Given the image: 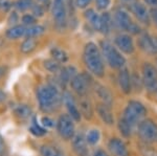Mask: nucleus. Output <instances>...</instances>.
<instances>
[{"label":"nucleus","mask_w":157,"mask_h":156,"mask_svg":"<svg viewBox=\"0 0 157 156\" xmlns=\"http://www.w3.org/2000/svg\"><path fill=\"white\" fill-rule=\"evenodd\" d=\"M37 99L40 109L45 113L52 112L60 106L63 97H61L58 87L52 84L40 86L37 90Z\"/></svg>","instance_id":"nucleus-1"},{"label":"nucleus","mask_w":157,"mask_h":156,"mask_svg":"<svg viewBox=\"0 0 157 156\" xmlns=\"http://www.w3.org/2000/svg\"><path fill=\"white\" fill-rule=\"evenodd\" d=\"M83 59L88 70L98 78H102L105 71L102 52L98 49L97 44L93 42H88L84 47Z\"/></svg>","instance_id":"nucleus-2"},{"label":"nucleus","mask_w":157,"mask_h":156,"mask_svg":"<svg viewBox=\"0 0 157 156\" xmlns=\"http://www.w3.org/2000/svg\"><path fill=\"white\" fill-rule=\"evenodd\" d=\"M101 47H102V52L105 57L106 61L110 67L115 69H121L124 68L126 64V59L124 56H121L120 50L113 46L107 40H104L101 42Z\"/></svg>","instance_id":"nucleus-3"},{"label":"nucleus","mask_w":157,"mask_h":156,"mask_svg":"<svg viewBox=\"0 0 157 156\" xmlns=\"http://www.w3.org/2000/svg\"><path fill=\"white\" fill-rule=\"evenodd\" d=\"M147 110L141 103L137 102V101H130L126 109L124 110L123 119L132 127H135L136 125L140 124V122H143Z\"/></svg>","instance_id":"nucleus-4"},{"label":"nucleus","mask_w":157,"mask_h":156,"mask_svg":"<svg viewBox=\"0 0 157 156\" xmlns=\"http://www.w3.org/2000/svg\"><path fill=\"white\" fill-rule=\"evenodd\" d=\"M67 4L66 0H54L52 6V14L56 27L60 31L65 29L67 25Z\"/></svg>","instance_id":"nucleus-5"},{"label":"nucleus","mask_w":157,"mask_h":156,"mask_svg":"<svg viewBox=\"0 0 157 156\" xmlns=\"http://www.w3.org/2000/svg\"><path fill=\"white\" fill-rule=\"evenodd\" d=\"M114 21L115 24L120 27L121 29L131 32V34H139L140 32V27L136 23H134L131 17L129 16L127 12L123 10H116L114 13Z\"/></svg>","instance_id":"nucleus-6"},{"label":"nucleus","mask_w":157,"mask_h":156,"mask_svg":"<svg viewBox=\"0 0 157 156\" xmlns=\"http://www.w3.org/2000/svg\"><path fill=\"white\" fill-rule=\"evenodd\" d=\"M70 85H71L73 91L78 97H86L91 89V86H92V80H91L90 75L85 74V72L78 74L70 81Z\"/></svg>","instance_id":"nucleus-7"},{"label":"nucleus","mask_w":157,"mask_h":156,"mask_svg":"<svg viewBox=\"0 0 157 156\" xmlns=\"http://www.w3.org/2000/svg\"><path fill=\"white\" fill-rule=\"evenodd\" d=\"M75 120L69 114H63L59 117L57 122V130L60 136L65 140L72 139L75 136Z\"/></svg>","instance_id":"nucleus-8"},{"label":"nucleus","mask_w":157,"mask_h":156,"mask_svg":"<svg viewBox=\"0 0 157 156\" xmlns=\"http://www.w3.org/2000/svg\"><path fill=\"white\" fill-rule=\"evenodd\" d=\"M138 135L145 143L157 142V125L152 120H144L138 125Z\"/></svg>","instance_id":"nucleus-9"},{"label":"nucleus","mask_w":157,"mask_h":156,"mask_svg":"<svg viewBox=\"0 0 157 156\" xmlns=\"http://www.w3.org/2000/svg\"><path fill=\"white\" fill-rule=\"evenodd\" d=\"M143 84L150 92L157 91V69L151 63L143 65Z\"/></svg>","instance_id":"nucleus-10"},{"label":"nucleus","mask_w":157,"mask_h":156,"mask_svg":"<svg viewBox=\"0 0 157 156\" xmlns=\"http://www.w3.org/2000/svg\"><path fill=\"white\" fill-rule=\"evenodd\" d=\"M115 45L121 51L125 52L127 55H131L134 52L135 46H134V42L133 39L131 38V36H129L127 34H121L117 35L114 39Z\"/></svg>","instance_id":"nucleus-11"},{"label":"nucleus","mask_w":157,"mask_h":156,"mask_svg":"<svg viewBox=\"0 0 157 156\" xmlns=\"http://www.w3.org/2000/svg\"><path fill=\"white\" fill-rule=\"evenodd\" d=\"M130 11L132 12V14L136 17V19L138 21H140L144 24H149L151 20L150 12L148 11V9L144 6L140 2L134 1L130 4Z\"/></svg>","instance_id":"nucleus-12"},{"label":"nucleus","mask_w":157,"mask_h":156,"mask_svg":"<svg viewBox=\"0 0 157 156\" xmlns=\"http://www.w3.org/2000/svg\"><path fill=\"white\" fill-rule=\"evenodd\" d=\"M62 97H63V102H64L65 106H66L68 110V114L72 117V120L75 122H80L82 114H81L80 109H78L77 104H75V101L73 99V97L69 92H65Z\"/></svg>","instance_id":"nucleus-13"},{"label":"nucleus","mask_w":157,"mask_h":156,"mask_svg":"<svg viewBox=\"0 0 157 156\" xmlns=\"http://www.w3.org/2000/svg\"><path fill=\"white\" fill-rule=\"evenodd\" d=\"M87 139L83 135V133H78L72 137L71 146L75 153L78 156H87L88 148H87Z\"/></svg>","instance_id":"nucleus-14"},{"label":"nucleus","mask_w":157,"mask_h":156,"mask_svg":"<svg viewBox=\"0 0 157 156\" xmlns=\"http://www.w3.org/2000/svg\"><path fill=\"white\" fill-rule=\"evenodd\" d=\"M108 150L113 156H129V151L125 143L120 138H112L108 143Z\"/></svg>","instance_id":"nucleus-15"},{"label":"nucleus","mask_w":157,"mask_h":156,"mask_svg":"<svg viewBox=\"0 0 157 156\" xmlns=\"http://www.w3.org/2000/svg\"><path fill=\"white\" fill-rule=\"evenodd\" d=\"M138 44L140 48L148 54H157V37H152L148 34H144L139 38Z\"/></svg>","instance_id":"nucleus-16"},{"label":"nucleus","mask_w":157,"mask_h":156,"mask_svg":"<svg viewBox=\"0 0 157 156\" xmlns=\"http://www.w3.org/2000/svg\"><path fill=\"white\" fill-rule=\"evenodd\" d=\"M131 77L129 74V71L127 68H121L120 69V74H118V85H120L121 91L124 93L128 94L131 92Z\"/></svg>","instance_id":"nucleus-17"},{"label":"nucleus","mask_w":157,"mask_h":156,"mask_svg":"<svg viewBox=\"0 0 157 156\" xmlns=\"http://www.w3.org/2000/svg\"><path fill=\"white\" fill-rule=\"evenodd\" d=\"M94 92L98 97V99L102 101L103 104L111 107L112 102H113V97L108 88H106L105 86H103V85H101V84H95L94 85Z\"/></svg>","instance_id":"nucleus-18"},{"label":"nucleus","mask_w":157,"mask_h":156,"mask_svg":"<svg viewBox=\"0 0 157 156\" xmlns=\"http://www.w3.org/2000/svg\"><path fill=\"white\" fill-rule=\"evenodd\" d=\"M97 112L98 116H100V119L105 124L112 125L114 123V117H113L112 111H111V107L103 104V103H100V104L97 105Z\"/></svg>","instance_id":"nucleus-19"},{"label":"nucleus","mask_w":157,"mask_h":156,"mask_svg":"<svg viewBox=\"0 0 157 156\" xmlns=\"http://www.w3.org/2000/svg\"><path fill=\"white\" fill-rule=\"evenodd\" d=\"M84 16L94 31L101 32V29H102V17H101L94 10L88 9L87 11L85 12Z\"/></svg>","instance_id":"nucleus-20"},{"label":"nucleus","mask_w":157,"mask_h":156,"mask_svg":"<svg viewBox=\"0 0 157 156\" xmlns=\"http://www.w3.org/2000/svg\"><path fill=\"white\" fill-rule=\"evenodd\" d=\"M80 112L85 119L90 120L93 116V107L91 101L86 97H80Z\"/></svg>","instance_id":"nucleus-21"},{"label":"nucleus","mask_w":157,"mask_h":156,"mask_svg":"<svg viewBox=\"0 0 157 156\" xmlns=\"http://www.w3.org/2000/svg\"><path fill=\"white\" fill-rule=\"evenodd\" d=\"M25 32H26V27L24 25H15V26L10 27L6 32V36L11 40H16L19 38L25 36Z\"/></svg>","instance_id":"nucleus-22"},{"label":"nucleus","mask_w":157,"mask_h":156,"mask_svg":"<svg viewBox=\"0 0 157 156\" xmlns=\"http://www.w3.org/2000/svg\"><path fill=\"white\" fill-rule=\"evenodd\" d=\"M37 45H38V42L35 38H26V39L22 42V44L20 45V50H21L22 54H25V55L30 54V52L36 49Z\"/></svg>","instance_id":"nucleus-23"},{"label":"nucleus","mask_w":157,"mask_h":156,"mask_svg":"<svg viewBox=\"0 0 157 156\" xmlns=\"http://www.w3.org/2000/svg\"><path fill=\"white\" fill-rule=\"evenodd\" d=\"M42 156H64L62 151L52 145H43L40 149Z\"/></svg>","instance_id":"nucleus-24"},{"label":"nucleus","mask_w":157,"mask_h":156,"mask_svg":"<svg viewBox=\"0 0 157 156\" xmlns=\"http://www.w3.org/2000/svg\"><path fill=\"white\" fill-rule=\"evenodd\" d=\"M50 55H52V59H55L59 63H65L68 60V55L66 54V51L60 47H52L50 49Z\"/></svg>","instance_id":"nucleus-25"},{"label":"nucleus","mask_w":157,"mask_h":156,"mask_svg":"<svg viewBox=\"0 0 157 156\" xmlns=\"http://www.w3.org/2000/svg\"><path fill=\"white\" fill-rule=\"evenodd\" d=\"M45 32V29L42 25H32L29 27H26V32H25V36L27 38H36L41 36L43 32Z\"/></svg>","instance_id":"nucleus-26"},{"label":"nucleus","mask_w":157,"mask_h":156,"mask_svg":"<svg viewBox=\"0 0 157 156\" xmlns=\"http://www.w3.org/2000/svg\"><path fill=\"white\" fill-rule=\"evenodd\" d=\"M118 130H120L121 134L123 135L124 137H130L131 134H132V126L130 124H128L125 120L121 117V119L118 120V124H117Z\"/></svg>","instance_id":"nucleus-27"},{"label":"nucleus","mask_w":157,"mask_h":156,"mask_svg":"<svg viewBox=\"0 0 157 156\" xmlns=\"http://www.w3.org/2000/svg\"><path fill=\"white\" fill-rule=\"evenodd\" d=\"M14 111H15V114L22 120L29 119L30 115H32V109H30L27 105H23V104L18 105V106L15 108Z\"/></svg>","instance_id":"nucleus-28"},{"label":"nucleus","mask_w":157,"mask_h":156,"mask_svg":"<svg viewBox=\"0 0 157 156\" xmlns=\"http://www.w3.org/2000/svg\"><path fill=\"white\" fill-rule=\"evenodd\" d=\"M101 17H102V29H101V32H103V34H109L110 32L111 25H112L111 16L109 15V13H104L103 15H101Z\"/></svg>","instance_id":"nucleus-29"},{"label":"nucleus","mask_w":157,"mask_h":156,"mask_svg":"<svg viewBox=\"0 0 157 156\" xmlns=\"http://www.w3.org/2000/svg\"><path fill=\"white\" fill-rule=\"evenodd\" d=\"M29 131L32 134H34L35 136H43V135L46 134V132H47L44 127H42V126H40L38 124L36 119L33 120V124L29 128Z\"/></svg>","instance_id":"nucleus-30"},{"label":"nucleus","mask_w":157,"mask_h":156,"mask_svg":"<svg viewBox=\"0 0 157 156\" xmlns=\"http://www.w3.org/2000/svg\"><path fill=\"white\" fill-rule=\"evenodd\" d=\"M44 67L46 68L48 71L50 72H54V74H56V72H59L61 70V65L60 63L58 61H56L55 59H48V60H45L44 61Z\"/></svg>","instance_id":"nucleus-31"},{"label":"nucleus","mask_w":157,"mask_h":156,"mask_svg":"<svg viewBox=\"0 0 157 156\" xmlns=\"http://www.w3.org/2000/svg\"><path fill=\"white\" fill-rule=\"evenodd\" d=\"M101 138V133L98 129H92L90 130L89 132L87 133V136H86V139H87V143L91 146L97 145Z\"/></svg>","instance_id":"nucleus-32"},{"label":"nucleus","mask_w":157,"mask_h":156,"mask_svg":"<svg viewBox=\"0 0 157 156\" xmlns=\"http://www.w3.org/2000/svg\"><path fill=\"white\" fill-rule=\"evenodd\" d=\"M34 3H33L32 0H17L15 2V7L16 10H18L20 12H24L29 9H32Z\"/></svg>","instance_id":"nucleus-33"},{"label":"nucleus","mask_w":157,"mask_h":156,"mask_svg":"<svg viewBox=\"0 0 157 156\" xmlns=\"http://www.w3.org/2000/svg\"><path fill=\"white\" fill-rule=\"evenodd\" d=\"M21 21H22V25L29 27V26H32V25L36 24L37 18L33 14H25V15L22 16Z\"/></svg>","instance_id":"nucleus-34"},{"label":"nucleus","mask_w":157,"mask_h":156,"mask_svg":"<svg viewBox=\"0 0 157 156\" xmlns=\"http://www.w3.org/2000/svg\"><path fill=\"white\" fill-rule=\"evenodd\" d=\"M45 13V7L42 4H34L32 7V14L34 15L36 18H40V17L44 16Z\"/></svg>","instance_id":"nucleus-35"},{"label":"nucleus","mask_w":157,"mask_h":156,"mask_svg":"<svg viewBox=\"0 0 157 156\" xmlns=\"http://www.w3.org/2000/svg\"><path fill=\"white\" fill-rule=\"evenodd\" d=\"M19 22V15L18 13L16 11L12 12L11 14L9 15V18H7V24L10 25V26H15V25H18L17 23Z\"/></svg>","instance_id":"nucleus-36"},{"label":"nucleus","mask_w":157,"mask_h":156,"mask_svg":"<svg viewBox=\"0 0 157 156\" xmlns=\"http://www.w3.org/2000/svg\"><path fill=\"white\" fill-rule=\"evenodd\" d=\"M94 1L95 4H97V7L101 11H105L110 6V0H94Z\"/></svg>","instance_id":"nucleus-37"},{"label":"nucleus","mask_w":157,"mask_h":156,"mask_svg":"<svg viewBox=\"0 0 157 156\" xmlns=\"http://www.w3.org/2000/svg\"><path fill=\"white\" fill-rule=\"evenodd\" d=\"M13 3L10 0H0V9L3 10L4 12H9L12 9Z\"/></svg>","instance_id":"nucleus-38"},{"label":"nucleus","mask_w":157,"mask_h":156,"mask_svg":"<svg viewBox=\"0 0 157 156\" xmlns=\"http://www.w3.org/2000/svg\"><path fill=\"white\" fill-rule=\"evenodd\" d=\"M41 123L44 128H52V127H54V125H55L54 120L48 116H43L41 120Z\"/></svg>","instance_id":"nucleus-39"},{"label":"nucleus","mask_w":157,"mask_h":156,"mask_svg":"<svg viewBox=\"0 0 157 156\" xmlns=\"http://www.w3.org/2000/svg\"><path fill=\"white\" fill-rule=\"evenodd\" d=\"M91 0H75V4L80 9H86L90 4Z\"/></svg>","instance_id":"nucleus-40"},{"label":"nucleus","mask_w":157,"mask_h":156,"mask_svg":"<svg viewBox=\"0 0 157 156\" xmlns=\"http://www.w3.org/2000/svg\"><path fill=\"white\" fill-rule=\"evenodd\" d=\"M150 16L151 19L153 20V22L157 26V7H153V9L150 10Z\"/></svg>","instance_id":"nucleus-41"},{"label":"nucleus","mask_w":157,"mask_h":156,"mask_svg":"<svg viewBox=\"0 0 157 156\" xmlns=\"http://www.w3.org/2000/svg\"><path fill=\"white\" fill-rule=\"evenodd\" d=\"M147 6H149L151 9L153 7H157V0H144Z\"/></svg>","instance_id":"nucleus-42"},{"label":"nucleus","mask_w":157,"mask_h":156,"mask_svg":"<svg viewBox=\"0 0 157 156\" xmlns=\"http://www.w3.org/2000/svg\"><path fill=\"white\" fill-rule=\"evenodd\" d=\"M93 156H108L107 153L105 152L104 150H97L94 152V154H93Z\"/></svg>","instance_id":"nucleus-43"},{"label":"nucleus","mask_w":157,"mask_h":156,"mask_svg":"<svg viewBox=\"0 0 157 156\" xmlns=\"http://www.w3.org/2000/svg\"><path fill=\"white\" fill-rule=\"evenodd\" d=\"M40 2V4H42L43 6H48L50 3V0H38Z\"/></svg>","instance_id":"nucleus-44"},{"label":"nucleus","mask_w":157,"mask_h":156,"mask_svg":"<svg viewBox=\"0 0 157 156\" xmlns=\"http://www.w3.org/2000/svg\"><path fill=\"white\" fill-rule=\"evenodd\" d=\"M3 151H4V143H3V140H2L1 136H0V155L3 153Z\"/></svg>","instance_id":"nucleus-45"},{"label":"nucleus","mask_w":157,"mask_h":156,"mask_svg":"<svg viewBox=\"0 0 157 156\" xmlns=\"http://www.w3.org/2000/svg\"><path fill=\"white\" fill-rule=\"evenodd\" d=\"M4 97H6V95H4L3 91H2V90H0V102L4 100Z\"/></svg>","instance_id":"nucleus-46"},{"label":"nucleus","mask_w":157,"mask_h":156,"mask_svg":"<svg viewBox=\"0 0 157 156\" xmlns=\"http://www.w3.org/2000/svg\"><path fill=\"white\" fill-rule=\"evenodd\" d=\"M124 1H126V2H131V3H132V2H134L135 0H124Z\"/></svg>","instance_id":"nucleus-47"}]
</instances>
